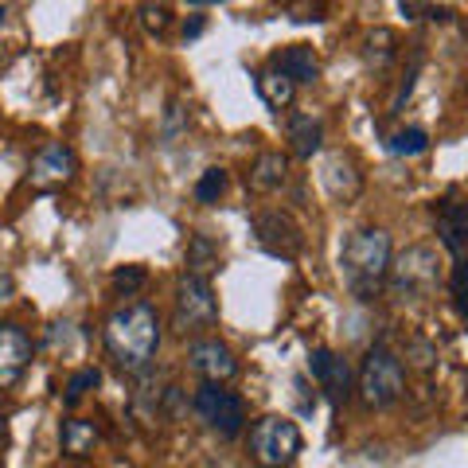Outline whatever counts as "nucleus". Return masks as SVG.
Segmentation results:
<instances>
[{"label": "nucleus", "mask_w": 468, "mask_h": 468, "mask_svg": "<svg viewBox=\"0 0 468 468\" xmlns=\"http://www.w3.org/2000/svg\"><path fill=\"white\" fill-rule=\"evenodd\" d=\"M101 335H106L110 359L122 371H129V375L149 371V363L156 359V351H160V320H156V309H153V304H144V301L122 304L117 313H110L106 332H101Z\"/></svg>", "instance_id": "nucleus-1"}, {"label": "nucleus", "mask_w": 468, "mask_h": 468, "mask_svg": "<svg viewBox=\"0 0 468 468\" xmlns=\"http://www.w3.org/2000/svg\"><path fill=\"white\" fill-rule=\"evenodd\" d=\"M390 261H394L390 258V234L383 227H363L344 242L340 270H344V282L351 285V292L363 301H371L378 292V285L387 282Z\"/></svg>", "instance_id": "nucleus-2"}, {"label": "nucleus", "mask_w": 468, "mask_h": 468, "mask_svg": "<svg viewBox=\"0 0 468 468\" xmlns=\"http://www.w3.org/2000/svg\"><path fill=\"white\" fill-rule=\"evenodd\" d=\"M402 390H406L402 359L394 356L387 344H375L367 356H363V367H359V399H363V406L383 410L390 402H399Z\"/></svg>", "instance_id": "nucleus-3"}, {"label": "nucleus", "mask_w": 468, "mask_h": 468, "mask_svg": "<svg viewBox=\"0 0 468 468\" xmlns=\"http://www.w3.org/2000/svg\"><path fill=\"white\" fill-rule=\"evenodd\" d=\"M250 457L261 464V468H285L301 457V430L297 421L289 418H261L254 421L250 430Z\"/></svg>", "instance_id": "nucleus-4"}, {"label": "nucleus", "mask_w": 468, "mask_h": 468, "mask_svg": "<svg viewBox=\"0 0 468 468\" xmlns=\"http://www.w3.org/2000/svg\"><path fill=\"white\" fill-rule=\"evenodd\" d=\"M390 292L394 297H426L437 285V250L433 246H410L399 254V261H390Z\"/></svg>", "instance_id": "nucleus-5"}, {"label": "nucleus", "mask_w": 468, "mask_h": 468, "mask_svg": "<svg viewBox=\"0 0 468 468\" xmlns=\"http://www.w3.org/2000/svg\"><path fill=\"white\" fill-rule=\"evenodd\" d=\"M196 414L207 421L218 437H227V441H234V437L246 430V402L234 390H223L218 383H203L196 390Z\"/></svg>", "instance_id": "nucleus-6"}, {"label": "nucleus", "mask_w": 468, "mask_h": 468, "mask_svg": "<svg viewBox=\"0 0 468 468\" xmlns=\"http://www.w3.org/2000/svg\"><path fill=\"white\" fill-rule=\"evenodd\" d=\"M215 320H218V301H215L211 282L207 277L184 273L180 285H176V328L187 335V332L211 328Z\"/></svg>", "instance_id": "nucleus-7"}, {"label": "nucleus", "mask_w": 468, "mask_h": 468, "mask_svg": "<svg viewBox=\"0 0 468 468\" xmlns=\"http://www.w3.org/2000/svg\"><path fill=\"white\" fill-rule=\"evenodd\" d=\"M254 239H258V246L266 254H273V258H297L301 250H304V234H301V227L292 223L289 215H282V211H261V215H254Z\"/></svg>", "instance_id": "nucleus-8"}, {"label": "nucleus", "mask_w": 468, "mask_h": 468, "mask_svg": "<svg viewBox=\"0 0 468 468\" xmlns=\"http://www.w3.org/2000/svg\"><path fill=\"white\" fill-rule=\"evenodd\" d=\"M309 371L320 383V390L332 399V406L347 402V394H351V367H347L344 356H335V351H328V347H316L309 356Z\"/></svg>", "instance_id": "nucleus-9"}, {"label": "nucleus", "mask_w": 468, "mask_h": 468, "mask_svg": "<svg viewBox=\"0 0 468 468\" xmlns=\"http://www.w3.org/2000/svg\"><path fill=\"white\" fill-rule=\"evenodd\" d=\"M187 359H192V367L207 378V383H218L223 387L227 378L239 375V359H234V351L218 340H192L187 344Z\"/></svg>", "instance_id": "nucleus-10"}, {"label": "nucleus", "mask_w": 468, "mask_h": 468, "mask_svg": "<svg viewBox=\"0 0 468 468\" xmlns=\"http://www.w3.org/2000/svg\"><path fill=\"white\" fill-rule=\"evenodd\" d=\"M32 363V340L16 324H0V390L16 387Z\"/></svg>", "instance_id": "nucleus-11"}, {"label": "nucleus", "mask_w": 468, "mask_h": 468, "mask_svg": "<svg viewBox=\"0 0 468 468\" xmlns=\"http://www.w3.org/2000/svg\"><path fill=\"white\" fill-rule=\"evenodd\" d=\"M79 160H75V149L63 141H51L43 144L36 153V165H32V184L36 187H55V184H67L70 176H75Z\"/></svg>", "instance_id": "nucleus-12"}, {"label": "nucleus", "mask_w": 468, "mask_h": 468, "mask_svg": "<svg viewBox=\"0 0 468 468\" xmlns=\"http://www.w3.org/2000/svg\"><path fill=\"white\" fill-rule=\"evenodd\" d=\"M437 234H441L445 250H452L457 258H468V199L441 203V215H437Z\"/></svg>", "instance_id": "nucleus-13"}, {"label": "nucleus", "mask_w": 468, "mask_h": 468, "mask_svg": "<svg viewBox=\"0 0 468 468\" xmlns=\"http://www.w3.org/2000/svg\"><path fill=\"white\" fill-rule=\"evenodd\" d=\"M320 180H324L328 196L332 199H351L359 192V172H356V160L344 156V153H332L324 160V172H320Z\"/></svg>", "instance_id": "nucleus-14"}, {"label": "nucleus", "mask_w": 468, "mask_h": 468, "mask_svg": "<svg viewBox=\"0 0 468 468\" xmlns=\"http://www.w3.org/2000/svg\"><path fill=\"white\" fill-rule=\"evenodd\" d=\"M273 70H277V75H285L292 86H297V82H316L320 63H316L313 48H304V43H292V48H285L282 55L273 58Z\"/></svg>", "instance_id": "nucleus-15"}, {"label": "nucleus", "mask_w": 468, "mask_h": 468, "mask_svg": "<svg viewBox=\"0 0 468 468\" xmlns=\"http://www.w3.org/2000/svg\"><path fill=\"white\" fill-rule=\"evenodd\" d=\"M320 141H324V125L316 122L313 113H297L289 122V149L309 160L313 153H320Z\"/></svg>", "instance_id": "nucleus-16"}, {"label": "nucleus", "mask_w": 468, "mask_h": 468, "mask_svg": "<svg viewBox=\"0 0 468 468\" xmlns=\"http://www.w3.org/2000/svg\"><path fill=\"white\" fill-rule=\"evenodd\" d=\"M289 176V160L282 153H261L250 168V187L254 192H277Z\"/></svg>", "instance_id": "nucleus-17"}, {"label": "nucleus", "mask_w": 468, "mask_h": 468, "mask_svg": "<svg viewBox=\"0 0 468 468\" xmlns=\"http://www.w3.org/2000/svg\"><path fill=\"white\" fill-rule=\"evenodd\" d=\"M254 86H258V94H261V101L273 110V113H282L289 101H292V94H297V86H292L285 75H277V70L270 67V70H258V79H254Z\"/></svg>", "instance_id": "nucleus-18"}, {"label": "nucleus", "mask_w": 468, "mask_h": 468, "mask_svg": "<svg viewBox=\"0 0 468 468\" xmlns=\"http://www.w3.org/2000/svg\"><path fill=\"white\" fill-rule=\"evenodd\" d=\"M58 437H63L67 457H86V452H94V445H98V430H94V421H86V418H67Z\"/></svg>", "instance_id": "nucleus-19"}, {"label": "nucleus", "mask_w": 468, "mask_h": 468, "mask_svg": "<svg viewBox=\"0 0 468 468\" xmlns=\"http://www.w3.org/2000/svg\"><path fill=\"white\" fill-rule=\"evenodd\" d=\"M187 273L192 277H207L218 270V246L207 239V234H192V242H187Z\"/></svg>", "instance_id": "nucleus-20"}, {"label": "nucleus", "mask_w": 468, "mask_h": 468, "mask_svg": "<svg viewBox=\"0 0 468 468\" xmlns=\"http://www.w3.org/2000/svg\"><path fill=\"white\" fill-rule=\"evenodd\" d=\"M387 149L394 156H418V153L430 149V133H426V129H399V133L387 141Z\"/></svg>", "instance_id": "nucleus-21"}, {"label": "nucleus", "mask_w": 468, "mask_h": 468, "mask_svg": "<svg viewBox=\"0 0 468 468\" xmlns=\"http://www.w3.org/2000/svg\"><path fill=\"white\" fill-rule=\"evenodd\" d=\"M394 32H387V27H378V32H371L367 36V63H375V67H387L390 58H394Z\"/></svg>", "instance_id": "nucleus-22"}, {"label": "nucleus", "mask_w": 468, "mask_h": 468, "mask_svg": "<svg viewBox=\"0 0 468 468\" xmlns=\"http://www.w3.org/2000/svg\"><path fill=\"white\" fill-rule=\"evenodd\" d=\"M223 192H227V172L223 168H207L199 176V184H196V199L199 203H215Z\"/></svg>", "instance_id": "nucleus-23"}, {"label": "nucleus", "mask_w": 468, "mask_h": 468, "mask_svg": "<svg viewBox=\"0 0 468 468\" xmlns=\"http://www.w3.org/2000/svg\"><path fill=\"white\" fill-rule=\"evenodd\" d=\"M98 378H101V375H98L94 367H86V371H79V375H70V383H67L63 402H67V406H75V402L82 399L86 390H90V387H98Z\"/></svg>", "instance_id": "nucleus-24"}, {"label": "nucleus", "mask_w": 468, "mask_h": 468, "mask_svg": "<svg viewBox=\"0 0 468 468\" xmlns=\"http://www.w3.org/2000/svg\"><path fill=\"white\" fill-rule=\"evenodd\" d=\"M149 282V273H144L141 266H125V270H117L113 273V289L117 292H125V297H133V292Z\"/></svg>", "instance_id": "nucleus-25"}, {"label": "nucleus", "mask_w": 468, "mask_h": 468, "mask_svg": "<svg viewBox=\"0 0 468 468\" xmlns=\"http://www.w3.org/2000/svg\"><path fill=\"white\" fill-rule=\"evenodd\" d=\"M449 289H452V297H457V309L468 313V258H457L452 277H449Z\"/></svg>", "instance_id": "nucleus-26"}, {"label": "nucleus", "mask_w": 468, "mask_h": 468, "mask_svg": "<svg viewBox=\"0 0 468 468\" xmlns=\"http://www.w3.org/2000/svg\"><path fill=\"white\" fill-rule=\"evenodd\" d=\"M141 24L149 27V32H168L172 8L168 5H141Z\"/></svg>", "instance_id": "nucleus-27"}, {"label": "nucleus", "mask_w": 468, "mask_h": 468, "mask_svg": "<svg viewBox=\"0 0 468 468\" xmlns=\"http://www.w3.org/2000/svg\"><path fill=\"white\" fill-rule=\"evenodd\" d=\"M184 125H187V110L180 106V101H172L168 106V117H165V141H176L184 133Z\"/></svg>", "instance_id": "nucleus-28"}, {"label": "nucleus", "mask_w": 468, "mask_h": 468, "mask_svg": "<svg viewBox=\"0 0 468 468\" xmlns=\"http://www.w3.org/2000/svg\"><path fill=\"white\" fill-rule=\"evenodd\" d=\"M418 70H421V55H414V63H410L406 79H402V86H399V94H394V113L402 110V101L410 98V90H414V79H418Z\"/></svg>", "instance_id": "nucleus-29"}, {"label": "nucleus", "mask_w": 468, "mask_h": 468, "mask_svg": "<svg viewBox=\"0 0 468 468\" xmlns=\"http://www.w3.org/2000/svg\"><path fill=\"white\" fill-rule=\"evenodd\" d=\"M285 12L292 20H324V5H285Z\"/></svg>", "instance_id": "nucleus-30"}, {"label": "nucleus", "mask_w": 468, "mask_h": 468, "mask_svg": "<svg viewBox=\"0 0 468 468\" xmlns=\"http://www.w3.org/2000/svg\"><path fill=\"white\" fill-rule=\"evenodd\" d=\"M399 8H402V16H406V20H421V12H430V5H414V0H410V5L402 0Z\"/></svg>", "instance_id": "nucleus-31"}, {"label": "nucleus", "mask_w": 468, "mask_h": 468, "mask_svg": "<svg viewBox=\"0 0 468 468\" xmlns=\"http://www.w3.org/2000/svg\"><path fill=\"white\" fill-rule=\"evenodd\" d=\"M199 32H203V16H192V20L184 24V39H196Z\"/></svg>", "instance_id": "nucleus-32"}, {"label": "nucleus", "mask_w": 468, "mask_h": 468, "mask_svg": "<svg viewBox=\"0 0 468 468\" xmlns=\"http://www.w3.org/2000/svg\"><path fill=\"white\" fill-rule=\"evenodd\" d=\"M5 16H8V8H5V5H0V24H5Z\"/></svg>", "instance_id": "nucleus-33"}]
</instances>
